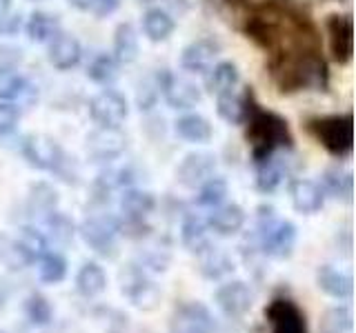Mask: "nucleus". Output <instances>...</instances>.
<instances>
[{"label": "nucleus", "instance_id": "de8ad7c7", "mask_svg": "<svg viewBox=\"0 0 356 333\" xmlns=\"http://www.w3.org/2000/svg\"><path fill=\"white\" fill-rule=\"evenodd\" d=\"M9 7V0H0V9H7Z\"/></svg>", "mask_w": 356, "mask_h": 333}, {"label": "nucleus", "instance_id": "8fccbe9b", "mask_svg": "<svg viewBox=\"0 0 356 333\" xmlns=\"http://www.w3.org/2000/svg\"><path fill=\"white\" fill-rule=\"evenodd\" d=\"M138 3H152V0H138Z\"/></svg>", "mask_w": 356, "mask_h": 333}, {"label": "nucleus", "instance_id": "37998d69", "mask_svg": "<svg viewBox=\"0 0 356 333\" xmlns=\"http://www.w3.org/2000/svg\"><path fill=\"white\" fill-rule=\"evenodd\" d=\"M159 80H156L154 85L152 83H145L140 89H138V107L140 111L143 109H152L154 103H156V98H159Z\"/></svg>", "mask_w": 356, "mask_h": 333}, {"label": "nucleus", "instance_id": "e433bc0d", "mask_svg": "<svg viewBox=\"0 0 356 333\" xmlns=\"http://www.w3.org/2000/svg\"><path fill=\"white\" fill-rule=\"evenodd\" d=\"M29 85L22 76L11 69H0V100H14L22 98L29 92Z\"/></svg>", "mask_w": 356, "mask_h": 333}, {"label": "nucleus", "instance_id": "ddd939ff", "mask_svg": "<svg viewBox=\"0 0 356 333\" xmlns=\"http://www.w3.org/2000/svg\"><path fill=\"white\" fill-rule=\"evenodd\" d=\"M122 293L131 300L134 307L145 309V311L156 309V305H159V300H161L159 287L138 271H129L127 278L122 275Z\"/></svg>", "mask_w": 356, "mask_h": 333}, {"label": "nucleus", "instance_id": "f03ea898", "mask_svg": "<svg viewBox=\"0 0 356 333\" xmlns=\"http://www.w3.org/2000/svg\"><path fill=\"white\" fill-rule=\"evenodd\" d=\"M259 236L265 253L289 258L296 247V227L289 220H278L272 207L259 209Z\"/></svg>", "mask_w": 356, "mask_h": 333}, {"label": "nucleus", "instance_id": "f704fd0d", "mask_svg": "<svg viewBox=\"0 0 356 333\" xmlns=\"http://www.w3.org/2000/svg\"><path fill=\"white\" fill-rule=\"evenodd\" d=\"M87 76L98 85L114 83L118 78V60L111 58V56H98V58H94L92 65H89Z\"/></svg>", "mask_w": 356, "mask_h": 333}, {"label": "nucleus", "instance_id": "58836bf2", "mask_svg": "<svg viewBox=\"0 0 356 333\" xmlns=\"http://www.w3.org/2000/svg\"><path fill=\"white\" fill-rule=\"evenodd\" d=\"M44 225H47L49 236L56 242H60V244L72 242L76 227H74V222L70 218H67L65 214H60V211H51V214H47V220H44Z\"/></svg>", "mask_w": 356, "mask_h": 333}, {"label": "nucleus", "instance_id": "dca6fc26", "mask_svg": "<svg viewBox=\"0 0 356 333\" xmlns=\"http://www.w3.org/2000/svg\"><path fill=\"white\" fill-rule=\"evenodd\" d=\"M81 56H83V49H81V42L76 38L67 36V33H58V36L51 38V44H49V62L56 67V69H72L78 62H81Z\"/></svg>", "mask_w": 356, "mask_h": 333}, {"label": "nucleus", "instance_id": "79ce46f5", "mask_svg": "<svg viewBox=\"0 0 356 333\" xmlns=\"http://www.w3.org/2000/svg\"><path fill=\"white\" fill-rule=\"evenodd\" d=\"M18 120H20V111L14 105L7 103L0 105V138L14 133V129L18 127Z\"/></svg>", "mask_w": 356, "mask_h": 333}, {"label": "nucleus", "instance_id": "72a5a7b5", "mask_svg": "<svg viewBox=\"0 0 356 333\" xmlns=\"http://www.w3.org/2000/svg\"><path fill=\"white\" fill-rule=\"evenodd\" d=\"M256 187L261 189L263 194H272L278 189L283 180V169L276 162H272V158H267L263 162H256Z\"/></svg>", "mask_w": 356, "mask_h": 333}, {"label": "nucleus", "instance_id": "412c9836", "mask_svg": "<svg viewBox=\"0 0 356 333\" xmlns=\"http://www.w3.org/2000/svg\"><path fill=\"white\" fill-rule=\"evenodd\" d=\"M114 56L118 62H134L138 56V31L131 22H120L114 33Z\"/></svg>", "mask_w": 356, "mask_h": 333}, {"label": "nucleus", "instance_id": "9b49d317", "mask_svg": "<svg viewBox=\"0 0 356 333\" xmlns=\"http://www.w3.org/2000/svg\"><path fill=\"white\" fill-rule=\"evenodd\" d=\"M330 31V47L334 60L345 65L354 56V25L350 16H332L327 22Z\"/></svg>", "mask_w": 356, "mask_h": 333}, {"label": "nucleus", "instance_id": "cd10ccee", "mask_svg": "<svg viewBox=\"0 0 356 333\" xmlns=\"http://www.w3.org/2000/svg\"><path fill=\"white\" fill-rule=\"evenodd\" d=\"M354 320L348 307H332L321 318L318 331L321 333H352Z\"/></svg>", "mask_w": 356, "mask_h": 333}, {"label": "nucleus", "instance_id": "aec40b11", "mask_svg": "<svg viewBox=\"0 0 356 333\" xmlns=\"http://www.w3.org/2000/svg\"><path fill=\"white\" fill-rule=\"evenodd\" d=\"M107 287V275L103 271V266L96 262H87L81 266V271L76 275V289L78 293L85 298H94L98 293H103Z\"/></svg>", "mask_w": 356, "mask_h": 333}, {"label": "nucleus", "instance_id": "f3484780", "mask_svg": "<svg viewBox=\"0 0 356 333\" xmlns=\"http://www.w3.org/2000/svg\"><path fill=\"white\" fill-rule=\"evenodd\" d=\"M216 56H218V42L209 38H200L189 44V47H185L181 56V65L187 71H207Z\"/></svg>", "mask_w": 356, "mask_h": 333}, {"label": "nucleus", "instance_id": "c03bdc74", "mask_svg": "<svg viewBox=\"0 0 356 333\" xmlns=\"http://www.w3.org/2000/svg\"><path fill=\"white\" fill-rule=\"evenodd\" d=\"M118 7H120V0H96L94 11H96V16H98V18H103V16L114 14V11H116Z\"/></svg>", "mask_w": 356, "mask_h": 333}, {"label": "nucleus", "instance_id": "a878e982", "mask_svg": "<svg viewBox=\"0 0 356 333\" xmlns=\"http://www.w3.org/2000/svg\"><path fill=\"white\" fill-rule=\"evenodd\" d=\"M58 207V191L47 182H36L29 187V209L33 214H51Z\"/></svg>", "mask_w": 356, "mask_h": 333}, {"label": "nucleus", "instance_id": "4468645a", "mask_svg": "<svg viewBox=\"0 0 356 333\" xmlns=\"http://www.w3.org/2000/svg\"><path fill=\"white\" fill-rule=\"evenodd\" d=\"M214 155L209 153H189L185 155V160L178 166V180H181L185 187H200L203 182H207L211 176H214Z\"/></svg>", "mask_w": 356, "mask_h": 333}, {"label": "nucleus", "instance_id": "7c9ffc66", "mask_svg": "<svg viewBox=\"0 0 356 333\" xmlns=\"http://www.w3.org/2000/svg\"><path fill=\"white\" fill-rule=\"evenodd\" d=\"M216 111L222 120L229 122V125H238V122H243L245 114H248V107H245V103L236 94L225 92V94H218Z\"/></svg>", "mask_w": 356, "mask_h": 333}, {"label": "nucleus", "instance_id": "393cba45", "mask_svg": "<svg viewBox=\"0 0 356 333\" xmlns=\"http://www.w3.org/2000/svg\"><path fill=\"white\" fill-rule=\"evenodd\" d=\"M176 133L181 138L189 140V142H207L211 138V125L198 114H189L178 118L176 122Z\"/></svg>", "mask_w": 356, "mask_h": 333}, {"label": "nucleus", "instance_id": "a18cd8bd", "mask_svg": "<svg viewBox=\"0 0 356 333\" xmlns=\"http://www.w3.org/2000/svg\"><path fill=\"white\" fill-rule=\"evenodd\" d=\"M70 5H74L76 9H92L96 0H70Z\"/></svg>", "mask_w": 356, "mask_h": 333}, {"label": "nucleus", "instance_id": "473e14b6", "mask_svg": "<svg viewBox=\"0 0 356 333\" xmlns=\"http://www.w3.org/2000/svg\"><path fill=\"white\" fill-rule=\"evenodd\" d=\"M16 240H18V244L22 247V251H25V255L31 262L40 260V255L47 251V238H44L36 227H22L20 236Z\"/></svg>", "mask_w": 356, "mask_h": 333}, {"label": "nucleus", "instance_id": "09e8293b", "mask_svg": "<svg viewBox=\"0 0 356 333\" xmlns=\"http://www.w3.org/2000/svg\"><path fill=\"white\" fill-rule=\"evenodd\" d=\"M227 3H234V5H241V3H245V0H227Z\"/></svg>", "mask_w": 356, "mask_h": 333}, {"label": "nucleus", "instance_id": "2eb2a0df", "mask_svg": "<svg viewBox=\"0 0 356 333\" xmlns=\"http://www.w3.org/2000/svg\"><path fill=\"white\" fill-rule=\"evenodd\" d=\"M289 198H292V205L294 209L298 211V214H316V211H321L323 207V189L312 182V180H292V185H289Z\"/></svg>", "mask_w": 356, "mask_h": 333}, {"label": "nucleus", "instance_id": "c85d7f7f", "mask_svg": "<svg viewBox=\"0 0 356 333\" xmlns=\"http://www.w3.org/2000/svg\"><path fill=\"white\" fill-rule=\"evenodd\" d=\"M181 238H183V244H185V247H187L189 251L200 253L203 249H207V247H209L205 222L200 220V218H196V216H189V218L183 222Z\"/></svg>", "mask_w": 356, "mask_h": 333}, {"label": "nucleus", "instance_id": "f8f14e48", "mask_svg": "<svg viewBox=\"0 0 356 333\" xmlns=\"http://www.w3.org/2000/svg\"><path fill=\"white\" fill-rule=\"evenodd\" d=\"M216 305L220 307V311L227 318H243L250 311V307H252V291H250V287L245 284V282H241V280H234V282H227V284L218 287Z\"/></svg>", "mask_w": 356, "mask_h": 333}, {"label": "nucleus", "instance_id": "39448f33", "mask_svg": "<svg viewBox=\"0 0 356 333\" xmlns=\"http://www.w3.org/2000/svg\"><path fill=\"white\" fill-rule=\"evenodd\" d=\"M272 333H309L303 309L289 298H274L265 309Z\"/></svg>", "mask_w": 356, "mask_h": 333}, {"label": "nucleus", "instance_id": "ea45409f", "mask_svg": "<svg viewBox=\"0 0 356 333\" xmlns=\"http://www.w3.org/2000/svg\"><path fill=\"white\" fill-rule=\"evenodd\" d=\"M227 196V182L222 178L211 176L207 182L200 185V194H198V205L203 207H218Z\"/></svg>", "mask_w": 356, "mask_h": 333}, {"label": "nucleus", "instance_id": "423d86ee", "mask_svg": "<svg viewBox=\"0 0 356 333\" xmlns=\"http://www.w3.org/2000/svg\"><path fill=\"white\" fill-rule=\"evenodd\" d=\"M216 322L203 302H185L172 318V333H214Z\"/></svg>", "mask_w": 356, "mask_h": 333}, {"label": "nucleus", "instance_id": "7ed1b4c3", "mask_svg": "<svg viewBox=\"0 0 356 333\" xmlns=\"http://www.w3.org/2000/svg\"><path fill=\"white\" fill-rule=\"evenodd\" d=\"M314 136L332 155H348L352 151V116H327L312 122Z\"/></svg>", "mask_w": 356, "mask_h": 333}, {"label": "nucleus", "instance_id": "c9c22d12", "mask_svg": "<svg viewBox=\"0 0 356 333\" xmlns=\"http://www.w3.org/2000/svg\"><path fill=\"white\" fill-rule=\"evenodd\" d=\"M25 311H27V318L31 325L36 327H44L49 325L51 318H54V309H51V302L42 293H31L27 298V305H25Z\"/></svg>", "mask_w": 356, "mask_h": 333}, {"label": "nucleus", "instance_id": "9d476101", "mask_svg": "<svg viewBox=\"0 0 356 333\" xmlns=\"http://www.w3.org/2000/svg\"><path fill=\"white\" fill-rule=\"evenodd\" d=\"M159 87L165 94V100L174 109H192L200 103V92L194 83L183 80V78H174L167 71L159 76Z\"/></svg>", "mask_w": 356, "mask_h": 333}, {"label": "nucleus", "instance_id": "c756f323", "mask_svg": "<svg viewBox=\"0 0 356 333\" xmlns=\"http://www.w3.org/2000/svg\"><path fill=\"white\" fill-rule=\"evenodd\" d=\"M0 262L11 271H20L31 264V260L25 255V251H22L18 240L5 236V233L0 236Z\"/></svg>", "mask_w": 356, "mask_h": 333}, {"label": "nucleus", "instance_id": "2f4dec72", "mask_svg": "<svg viewBox=\"0 0 356 333\" xmlns=\"http://www.w3.org/2000/svg\"><path fill=\"white\" fill-rule=\"evenodd\" d=\"M67 275V260L60 253H47L40 255V280L47 284H58Z\"/></svg>", "mask_w": 356, "mask_h": 333}, {"label": "nucleus", "instance_id": "6e6552de", "mask_svg": "<svg viewBox=\"0 0 356 333\" xmlns=\"http://www.w3.org/2000/svg\"><path fill=\"white\" fill-rule=\"evenodd\" d=\"M25 160L33 169H42V171H54L58 162L63 160V149L58 147V142L49 136H29L25 138L20 147Z\"/></svg>", "mask_w": 356, "mask_h": 333}, {"label": "nucleus", "instance_id": "f257e3e1", "mask_svg": "<svg viewBox=\"0 0 356 333\" xmlns=\"http://www.w3.org/2000/svg\"><path fill=\"white\" fill-rule=\"evenodd\" d=\"M248 138L252 140L256 162L272 158V151L276 147H289L292 144V133H289L285 118L274 114V111H263L256 105L250 114Z\"/></svg>", "mask_w": 356, "mask_h": 333}, {"label": "nucleus", "instance_id": "a211bd4d", "mask_svg": "<svg viewBox=\"0 0 356 333\" xmlns=\"http://www.w3.org/2000/svg\"><path fill=\"white\" fill-rule=\"evenodd\" d=\"M316 284L321 291H325L332 298H339V300H350L352 291H354V280L352 275L337 271L334 266L330 264H323L318 266L316 271Z\"/></svg>", "mask_w": 356, "mask_h": 333}, {"label": "nucleus", "instance_id": "20e7f679", "mask_svg": "<svg viewBox=\"0 0 356 333\" xmlns=\"http://www.w3.org/2000/svg\"><path fill=\"white\" fill-rule=\"evenodd\" d=\"M118 231H120V222L107 214L92 216L81 225L83 240L100 255H114Z\"/></svg>", "mask_w": 356, "mask_h": 333}, {"label": "nucleus", "instance_id": "3c124183", "mask_svg": "<svg viewBox=\"0 0 356 333\" xmlns=\"http://www.w3.org/2000/svg\"><path fill=\"white\" fill-rule=\"evenodd\" d=\"M0 333H5V331H0Z\"/></svg>", "mask_w": 356, "mask_h": 333}, {"label": "nucleus", "instance_id": "1a4fd4ad", "mask_svg": "<svg viewBox=\"0 0 356 333\" xmlns=\"http://www.w3.org/2000/svg\"><path fill=\"white\" fill-rule=\"evenodd\" d=\"M89 114L100 127H118L127 118V100L107 89V92H100L92 98Z\"/></svg>", "mask_w": 356, "mask_h": 333}, {"label": "nucleus", "instance_id": "49530a36", "mask_svg": "<svg viewBox=\"0 0 356 333\" xmlns=\"http://www.w3.org/2000/svg\"><path fill=\"white\" fill-rule=\"evenodd\" d=\"M7 296H9V291H7V282L0 278V309L5 307V302H7Z\"/></svg>", "mask_w": 356, "mask_h": 333}, {"label": "nucleus", "instance_id": "0eeeda50", "mask_svg": "<svg viewBox=\"0 0 356 333\" xmlns=\"http://www.w3.org/2000/svg\"><path fill=\"white\" fill-rule=\"evenodd\" d=\"M127 147V136L118 127H98L87 136V153L98 162L118 158Z\"/></svg>", "mask_w": 356, "mask_h": 333}, {"label": "nucleus", "instance_id": "4be33fe9", "mask_svg": "<svg viewBox=\"0 0 356 333\" xmlns=\"http://www.w3.org/2000/svg\"><path fill=\"white\" fill-rule=\"evenodd\" d=\"M156 207V200L149 191L143 189H127L120 198V209L129 220H143Z\"/></svg>", "mask_w": 356, "mask_h": 333}, {"label": "nucleus", "instance_id": "a19ab883", "mask_svg": "<svg viewBox=\"0 0 356 333\" xmlns=\"http://www.w3.org/2000/svg\"><path fill=\"white\" fill-rule=\"evenodd\" d=\"M325 187L334 198H343V200H352V173H337V171H327L325 173Z\"/></svg>", "mask_w": 356, "mask_h": 333}, {"label": "nucleus", "instance_id": "b1692460", "mask_svg": "<svg viewBox=\"0 0 356 333\" xmlns=\"http://www.w3.org/2000/svg\"><path fill=\"white\" fill-rule=\"evenodd\" d=\"M58 18L47 14V11H33L27 22V36L33 42H47L58 36Z\"/></svg>", "mask_w": 356, "mask_h": 333}, {"label": "nucleus", "instance_id": "4c0bfd02", "mask_svg": "<svg viewBox=\"0 0 356 333\" xmlns=\"http://www.w3.org/2000/svg\"><path fill=\"white\" fill-rule=\"evenodd\" d=\"M203 260H200V271H203L209 280H214V278H220L222 273H227L232 269V262L227 260L225 253H220L216 249H203Z\"/></svg>", "mask_w": 356, "mask_h": 333}, {"label": "nucleus", "instance_id": "5701e85b", "mask_svg": "<svg viewBox=\"0 0 356 333\" xmlns=\"http://www.w3.org/2000/svg\"><path fill=\"white\" fill-rule=\"evenodd\" d=\"M145 36L152 42H163L172 36L174 31V18L167 14L165 9H149L143 18Z\"/></svg>", "mask_w": 356, "mask_h": 333}, {"label": "nucleus", "instance_id": "bb28decb", "mask_svg": "<svg viewBox=\"0 0 356 333\" xmlns=\"http://www.w3.org/2000/svg\"><path fill=\"white\" fill-rule=\"evenodd\" d=\"M236 83H238V69L234 62H218L214 69H211V74L207 76V87L211 94L232 92Z\"/></svg>", "mask_w": 356, "mask_h": 333}, {"label": "nucleus", "instance_id": "6ab92c4d", "mask_svg": "<svg viewBox=\"0 0 356 333\" xmlns=\"http://www.w3.org/2000/svg\"><path fill=\"white\" fill-rule=\"evenodd\" d=\"M245 225V211L238 205H218L209 216V227L218 236H234Z\"/></svg>", "mask_w": 356, "mask_h": 333}]
</instances>
